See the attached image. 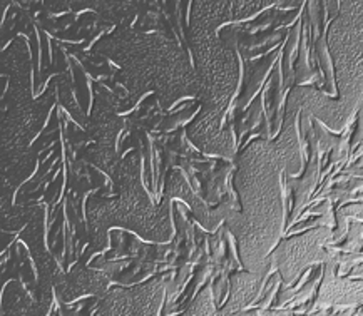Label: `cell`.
I'll use <instances>...</instances> for the list:
<instances>
[{
    "mask_svg": "<svg viewBox=\"0 0 363 316\" xmlns=\"http://www.w3.org/2000/svg\"><path fill=\"white\" fill-rule=\"evenodd\" d=\"M347 213H348V215H355V216L363 218V206H355L352 209H347Z\"/></svg>",
    "mask_w": 363,
    "mask_h": 316,
    "instance_id": "277c9868",
    "label": "cell"
},
{
    "mask_svg": "<svg viewBox=\"0 0 363 316\" xmlns=\"http://www.w3.org/2000/svg\"><path fill=\"white\" fill-rule=\"evenodd\" d=\"M330 50L337 67L340 101L357 108L363 99V30L338 16L330 27Z\"/></svg>",
    "mask_w": 363,
    "mask_h": 316,
    "instance_id": "7a4b0ae2",
    "label": "cell"
},
{
    "mask_svg": "<svg viewBox=\"0 0 363 316\" xmlns=\"http://www.w3.org/2000/svg\"><path fill=\"white\" fill-rule=\"evenodd\" d=\"M330 238V230L318 227L303 236L288 239L278 246L273 253L272 261L280 268L283 278L290 281L306 264L323 259V246Z\"/></svg>",
    "mask_w": 363,
    "mask_h": 316,
    "instance_id": "3957f363",
    "label": "cell"
},
{
    "mask_svg": "<svg viewBox=\"0 0 363 316\" xmlns=\"http://www.w3.org/2000/svg\"><path fill=\"white\" fill-rule=\"evenodd\" d=\"M283 161L277 144L256 141L243 156L240 188L245 215L240 218L238 231L246 266L267 269V254L280 238L283 226V204L280 169Z\"/></svg>",
    "mask_w": 363,
    "mask_h": 316,
    "instance_id": "6da1fadb",
    "label": "cell"
}]
</instances>
